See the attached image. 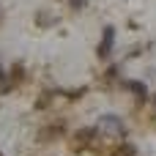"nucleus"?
I'll use <instances>...</instances> for the list:
<instances>
[{"mask_svg":"<svg viewBox=\"0 0 156 156\" xmlns=\"http://www.w3.org/2000/svg\"><path fill=\"white\" fill-rule=\"evenodd\" d=\"M96 132H104V134H110V137H126V123H123L118 115H101Z\"/></svg>","mask_w":156,"mask_h":156,"instance_id":"nucleus-1","label":"nucleus"},{"mask_svg":"<svg viewBox=\"0 0 156 156\" xmlns=\"http://www.w3.org/2000/svg\"><path fill=\"white\" fill-rule=\"evenodd\" d=\"M112 47H115V27H112V25H107V27H104V33H101L99 47H96V55H99V58H110Z\"/></svg>","mask_w":156,"mask_h":156,"instance_id":"nucleus-2","label":"nucleus"},{"mask_svg":"<svg viewBox=\"0 0 156 156\" xmlns=\"http://www.w3.org/2000/svg\"><path fill=\"white\" fill-rule=\"evenodd\" d=\"M66 3H69V8H74V11H82V8H85L90 0H66Z\"/></svg>","mask_w":156,"mask_h":156,"instance_id":"nucleus-5","label":"nucleus"},{"mask_svg":"<svg viewBox=\"0 0 156 156\" xmlns=\"http://www.w3.org/2000/svg\"><path fill=\"white\" fill-rule=\"evenodd\" d=\"M154 112H156V96H154Z\"/></svg>","mask_w":156,"mask_h":156,"instance_id":"nucleus-7","label":"nucleus"},{"mask_svg":"<svg viewBox=\"0 0 156 156\" xmlns=\"http://www.w3.org/2000/svg\"><path fill=\"white\" fill-rule=\"evenodd\" d=\"M8 85H5V71H3V66H0V90H5Z\"/></svg>","mask_w":156,"mask_h":156,"instance_id":"nucleus-6","label":"nucleus"},{"mask_svg":"<svg viewBox=\"0 0 156 156\" xmlns=\"http://www.w3.org/2000/svg\"><path fill=\"white\" fill-rule=\"evenodd\" d=\"M121 88L134 93V96H140V99H148V85L140 82V80H121Z\"/></svg>","mask_w":156,"mask_h":156,"instance_id":"nucleus-3","label":"nucleus"},{"mask_svg":"<svg viewBox=\"0 0 156 156\" xmlns=\"http://www.w3.org/2000/svg\"><path fill=\"white\" fill-rule=\"evenodd\" d=\"M112 156H137V148H134V145H129V143H123V145H121Z\"/></svg>","mask_w":156,"mask_h":156,"instance_id":"nucleus-4","label":"nucleus"}]
</instances>
